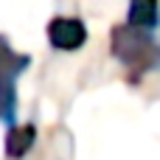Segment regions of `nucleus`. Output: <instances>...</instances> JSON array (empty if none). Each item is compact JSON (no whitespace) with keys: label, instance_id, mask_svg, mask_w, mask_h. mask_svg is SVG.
Masks as SVG:
<instances>
[{"label":"nucleus","instance_id":"f257e3e1","mask_svg":"<svg viewBox=\"0 0 160 160\" xmlns=\"http://www.w3.org/2000/svg\"><path fill=\"white\" fill-rule=\"evenodd\" d=\"M110 48L112 56L129 68L132 73H146L160 68V45L155 42L152 31L135 28V25H112L110 31Z\"/></svg>","mask_w":160,"mask_h":160},{"label":"nucleus","instance_id":"f03ea898","mask_svg":"<svg viewBox=\"0 0 160 160\" xmlns=\"http://www.w3.org/2000/svg\"><path fill=\"white\" fill-rule=\"evenodd\" d=\"M31 65L28 53H20L11 48V42L0 34V121L8 127L17 118V79Z\"/></svg>","mask_w":160,"mask_h":160},{"label":"nucleus","instance_id":"7ed1b4c3","mask_svg":"<svg viewBox=\"0 0 160 160\" xmlns=\"http://www.w3.org/2000/svg\"><path fill=\"white\" fill-rule=\"evenodd\" d=\"M48 42L53 51H79L87 42V25L79 17H53L48 22Z\"/></svg>","mask_w":160,"mask_h":160},{"label":"nucleus","instance_id":"20e7f679","mask_svg":"<svg viewBox=\"0 0 160 160\" xmlns=\"http://www.w3.org/2000/svg\"><path fill=\"white\" fill-rule=\"evenodd\" d=\"M34 141H37V127L34 124H20V127L11 124L8 135H6V158H11V160L25 158L31 152Z\"/></svg>","mask_w":160,"mask_h":160},{"label":"nucleus","instance_id":"39448f33","mask_svg":"<svg viewBox=\"0 0 160 160\" xmlns=\"http://www.w3.org/2000/svg\"><path fill=\"white\" fill-rule=\"evenodd\" d=\"M127 22L143 31H155L160 25V0H129Z\"/></svg>","mask_w":160,"mask_h":160}]
</instances>
